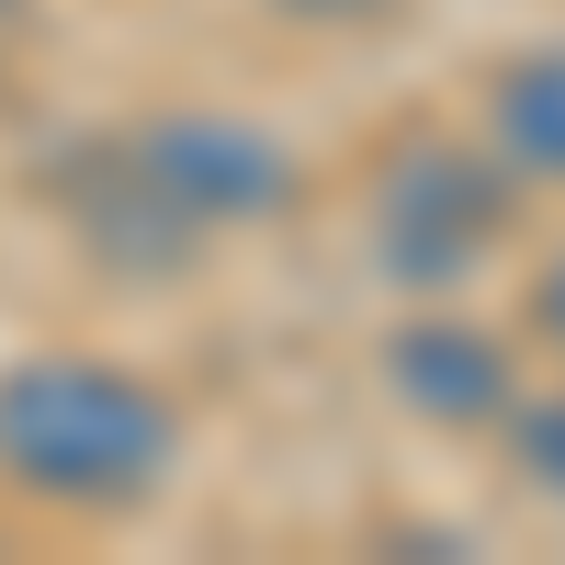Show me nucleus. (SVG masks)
Returning <instances> with one entry per match:
<instances>
[{
	"label": "nucleus",
	"instance_id": "8",
	"mask_svg": "<svg viewBox=\"0 0 565 565\" xmlns=\"http://www.w3.org/2000/svg\"><path fill=\"white\" fill-rule=\"evenodd\" d=\"M271 12H295V23H373L385 0H271Z\"/></svg>",
	"mask_w": 565,
	"mask_h": 565
},
{
	"label": "nucleus",
	"instance_id": "4",
	"mask_svg": "<svg viewBox=\"0 0 565 565\" xmlns=\"http://www.w3.org/2000/svg\"><path fill=\"white\" fill-rule=\"evenodd\" d=\"M373 373H385V396L418 418V430H452V441H476L498 430L509 407H521V340L487 317H463L441 295H418L385 340H373Z\"/></svg>",
	"mask_w": 565,
	"mask_h": 565
},
{
	"label": "nucleus",
	"instance_id": "7",
	"mask_svg": "<svg viewBox=\"0 0 565 565\" xmlns=\"http://www.w3.org/2000/svg\"><path fill=\"white\" fill-rule=\"evenodd\" d=\"M521 340L565 362V249H543V260H532V282H521Z\"/></svg>",
	"mask_w": 565,
	"mask_h": 565
},
{
	"label": "nucleus",
	"instance_id": "1",
	"mask_svg": "<svg viewBox=\"0 0 565 565\" xmlns=\"http://www.w3.org/2000/svg\"><path fill=\"white\" fill-rule=\"evenodd\" d=\"M193 463V407L114 351L0 362V498L45 521H136Z\"/></svg>",
	"mask_w": 565,
	"mask_h": 565
},
{
	"label": "nucleus",
	"instance_id": "5",
	"mask_svg": "<svg viewBox=\"0 0 565 565\" xmlns=\"http://www.w3.org/2000/svg\"><path fill=\"white\" fill-rule=\"evenodd\" d=\"M476 136L509 181L532 193H565V34L509 45V57L476 79Z\"/></svg>",
	"mask_w": 565,
	"mask_h": 565
},
{
	"label": "nucleus",
	"instance_id": "6",
	"mask_svg": "<svg viewBox=\"0 0 565 565\" xmlns=\"http://www.w3.org/2000/svg\"><path fill=\"white\" fill-rule=\"evenodd\" d=\"M498 430H509V463H521V487L565 509V385H543V396H521V407L498 418Z\"/></svg>",
	"mask_w": 565,
	"mask_h": 565
},
{
	"label": "nucleus",
	"instance_id": "3",
	"mask_svg": "<svg viewBox=\"0 0 565 565\" xmlns=\"http://www.w3.org/2000/svg\"><path fill=\"white\" fill-rule=\"evenodd\" d=\"M114 159L148 181L170 215H193L204 238H215V226H271V215H295V193H306V159L282 148L260 114H215V103H170L148 125H125Z\"/></svg>",
	"mask_w": 565,
	"mask_h": 565
},
{
	"label": "nucleus",
	"instance_id": "2",
	"mask_svg": "<svg viewBox=\"0 0 565 565\" xmlns=\"http://www.w3.org/2000/svg\"><path fill=\"white\" fill-rule=\"evenodd\" d=\"M521 215V181L487 159V136H396L373 170V260L396 295H452L476 282Z\"/></svg>",
	"mask_w": 565,
	"mask_h": 565
}]
</instances>
